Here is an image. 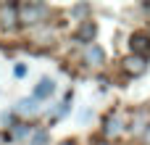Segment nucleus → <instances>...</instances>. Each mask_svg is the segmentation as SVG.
<instances>
[{
    "label": "nucleus",
    "instance_id": "obj_1",
    "mask_svg": "<svg viewBox=\"0 0 150 145\" xmlns=\"http://www.w3.org/2000/svg\"><path fill=\"white\" fill-rule=\"evenodd\" d=\"M47 18V5L42 3H24L18 5V21L21 24H40Z\"/></svg>",
    "mask_w": 150,
    "mask_h": 145
},
{
    "label": "nucleus",
    "instance_id": "obj_2",
    "mask_svg": "<svg viewBox=\"0 0 150 145\" xmlns=\"http://www.w3.org/2000/svg\"><path fill=\"white\" fill-rule=\"evenodd\" d=\"M18 24V5L16 3H0V26L13 29Z\"/></svg>",
    "mask_w": 150,
    "mask_h": 145
},
{
    "label": "nucleus",
    "instance_id": "obj_3",
    "mask_svg": "<svg viewBox=\"0 0 150 145\" xmlns=\"http://www.w3.org/2000/svg\"><path fill=\"white\" fill-rule=\"evenodd\" d=\"M53 92H55V82H53L50 77H42V79L37 82V87H34L32 98H34V100H45V98H50Z\"/></svg>",
    "mask_w": 150,
    "mask_h": 145
},
{
    "label": "nucleus",
    "instance_id": "obj_4",
    "mask_svg": "<svg viewBox=\"0 0 150 145\" xmlns=\"http://www.w3.org/2000/svg\"><path fill=\"white\" fill-rule=\"evenodd\" d=\"M129 45H132L134 55H142V58H145V53L150 50V37H148V34H134Z\"/></svg>",
    "mask_w": 150,
    "mask_h": 145
},
{
    "label": "nucleus",
    "instance_id": "obj_5",
    "mask_svg": "<svg viewBox=\"0 0 150 145\" xmlns=\"http://www.w3.org/2000/svg\"><path fill=\"white\" fill-rule=\"evenodd\" d=\"M124 69H127L129 74H142V71H145V58H142V55H129V58L124 61Z\"/></svg>",
    "mask_w": 150,
    "mask_h": 145
},
{
    "label": "nucleus",
    "instance_id": "obj_6",
    "mask_svg": "<svg viewBox=\"0 0 150 145\" xmlns=\"http://www.w3.org/2000/svg\"><path fill=\"white\" fill-rule=\"evenodd\" d=\"M87 61H90V63H95V66H100V63L105 61V53H103V48H100V45H92V48H87Z\"/></svg>",
    "mask_w": 150,
    "mask_h": 145
},
{
    "label": "nucleus",
    "instance_id": "obj_7",
    "mask_svg": "<svg viewBox=\"0 0 150 145\" xmlns=\"http://www.w3.org/2000/svg\"><path fill=\"white\" fill-rule=\"evenodd\" d=\"M92 37H95V24L87 21V24L76 32V40H79V42H92Z\"/></svg>",
    "mask_w": 150,
    "mask_h": 145
},
{
    "label": "nucleus",
    "instance_id": "obj_8",
    "mask_svg": "<svg viewBox=\"0 0 150 145\" xmlns=\"http://www.w3.org/2000/svg\"><path fill=\"white\" fill-rule=\"evenodd\" d=\"M21 114H34L37 111V100L34 98H24V100H18V106H16Z\"/></svg>",
    "mask_w": 150,
    "mask_h": 145
},
{
    "label": "nucleus",
    "instance_id": "obj_9",
    "mask_svg": "<svg viewBox=\"0 0 150 145\" xmlns=\"http://www.w3.org/2000/svg\"><path fill=\"white\" fill-rule=\"evenodd\" d=\"M121 129V119L119 116H108L105 119V135H116Z\"/></svg>",
    "mask_w": 150,
    "mask_h": 145
},
{
    "label": "nucleus",
    "instance_id": "obj_10",
    "mask_svg": "<svg viewBox=\"0 0 150 145\" xmlns=\"http://www.w3.org/2000/svg\"><path fill=\"white\" fill-rule=\"evenodd\" d=\"M50 143V135L45 132V129H37L34 135H32V140H29V145H47Z\"/></svg>",
    "mask_w": 150,
    "mask_h": 145
},
{
    "label": "nucleus",
    "instance_id": "obj_11",
    "mask_svg": "<svg viewBox=\"0 0 150 145\" xmlns=\"http://www.w3.org/2000/svg\"><path fill=\"white\" fill-rule=\"evenodd\" d=\"M24 74H26V66L18 63V66H16V77H24Z\"/></svg>",
    "mask_w": 150,
    "mask_h": 145
},
{
    "label": "nucleus",
    "instance_id": "obj_12",
    "mask_svg": "<svg viewBox=\"0 0 150 145\" xmlns=\"http://www.w3.org/2000/svg\"><path fill=\"white\" fill-rule=\"evenodd\" d=\"M13 135H16V137H21V135H26V127H16V129H13Z\"/></svg>",
    "mask_w": 150,
    "mask_h": 145
},
{
    "label": "nucleus",
    "instance_id": "obj_13",
    "mask_svg": "<svg viewBox=\"0 0 150 145\" xmlns=\"http://www.w3.org/2000/svg\"><path fill=\"white\" fill-rule=\"evenodd\" d=\"M142 140H145V145H150V124H148V129H145V135H142Z\"/></svg>",
    "mask_w": 150,
    "mask_h": 145
},
{
    "label": "nucleus",
    "instance_id": "obj_14",
    "mask_svg": "<svg viewBox=\"0 0 150 145\" xmlns=\"http://www.w3.org/2000/svg\"><path fill=\"white\" fill-rule=\"evenodd\" d=\"M61 145H74V143H69V140H66V143H61Z\"/></svg>",
    "mask_w": 150,
    "mask_h": 145
},
{
    "label": "nucleus",
    "instance_id": "obj_15",
    "mask_svg": "<svg viewBox=\"0 0 150 145\" xmlns=\"http://www.w3.org/2000/svg\"><path fill=\"white\" fill-rule=\"evenodd\" d=\"M98 145H108V143H98Z\"/></svg>",
    "mask_w": 150,
    "mask_h": 145
}]
</instances>
